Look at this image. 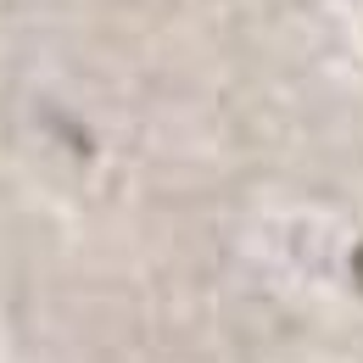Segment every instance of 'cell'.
<instances>
[{"label": "cell", "instance_id": "obj_1", "mask_svg": "<svg viewBox=\"0 0 363 363\" xmlns=\"http://www.w3.org/2000/svg\"><path fill=\"white\" fill-rule=\"evenodd\" d=\"M358 274H363V246H358Z\"/></svg>", "mask_w": 363, "mask_h": 363}]
</instances>
